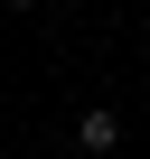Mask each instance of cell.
<instances>
[{
    "mask_svg": "<svg viewBox=\"0 0 150 159\" xmlns=\"http://www.w3.org/2000/svg\"><path fill=\"white\" fill-rule=\"evenodd\" d=\"M0 10H19V19H28V10H47V0H0Z\"/></svg>",
    "mask_w": 150,
    "mask_h": 159,
    "instance_id": "cell-2",
    "label": "cell"
},
{
    "mask_svg": "<svg viewBox=\"0 0 150 159\" xmlns=\"http://www.w3.org/2000/svg\"><path fill=\"white\" fill-rule=\"evenodd\" d=\"M122 140H131V122H122V103H103V94H94L85 112H75V150H85V159H113Z\"/></svg>",
    "mask_w": 150,
    "mask_h": 159,
    "instance_id": "cell-1",
    "label": "cell"
},
{
    "mask_svg": "<svg viewBox=\"0 0 150 159\" xmlns=\"http://www.w3.org/2000/svg\"><path fill=\"white\" fill-rule=\"evenodd\" d=\"M56 159H85V150H75V140H66V150H56Z\"/></svg>",
    "mask_w": 150,
    "mask_h": 159,
    "instance_id": "cell-3",
    "label": "cell"
}]
</instances>
